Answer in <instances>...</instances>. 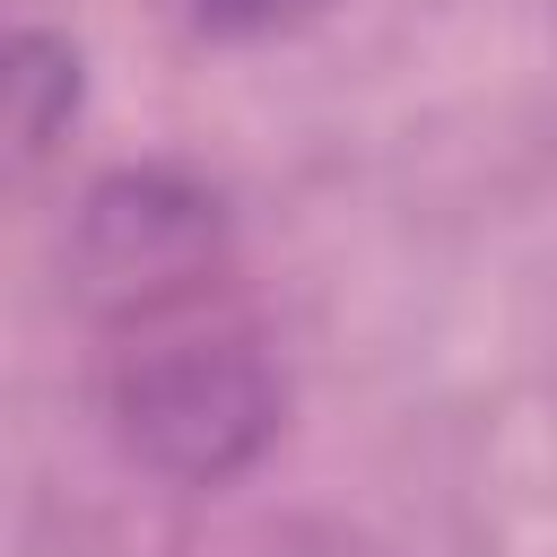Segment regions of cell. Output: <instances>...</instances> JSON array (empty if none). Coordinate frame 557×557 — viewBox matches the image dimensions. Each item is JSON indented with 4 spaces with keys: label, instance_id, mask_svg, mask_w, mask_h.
I'll return each mask as SVG.
<instances>
[{
    "label": "cell",
    "instance_id": "cell-3",
    "mask_svg": "<svg viewBox=\"0 0 557 557\" xmlns=\"http://www.w3.org/2000/svg\"><path fill=\"white\" fill-rule=\"evenodd\" d=\"M78 96H87V61L70 35L52 26L0 35V165H44L52 139L78 122Z\"/></svg>",
    "mask_w": 557,
    "mask_h": 557
},
{
    "label": "cell",
    "instance_id": "cell-1",
    "mask_svg": "<svg viewBox=\"0 0 557 557\" xmlns=\"http://www.w3.org/2000/svg\"><path fill=\"white\" fill-rule=\"evenodd\" d=\"M113 444L165 487L244 479L287 426V374L252 331H174L139 339L113 366Z\"/></svg>",
    "mask_w": 557,
    "mask_h": 557
},
{
    "label": "cell",
    "instance_id": "cell-4",
    "mask_svg": "<svg viewBox=\"0 0 557 557\" xmlns=\"http://www.w3.org/2000/svg\"><path fill=\"white\" fill-rule=\"evenodd\" d=\"M313 9H331V0H191V26L200 35H226V44H252V35L305 26Z\"/></svg>",
    "mask_w": 557,
    "mask_h": 557
},
{
    "label": "cell",
    "instance_id": "cell-2",
    "mask_svg": "<svg viewBox=\"0 0 557 557\" xmlns=\"http://www.w3.org/2000/svg\"><path fill=\"white\" fill-rule=\"evenodd\" d=\"M226 270V200L174 165H113L78 191L70 287L104 322H157Z\"/></svg>",
    "mask_w": 557,
    "mask_h": 557
}]
</instances>
